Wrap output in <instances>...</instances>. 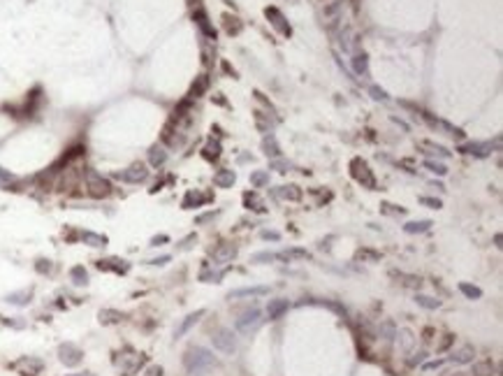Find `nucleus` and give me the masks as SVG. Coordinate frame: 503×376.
<instances>
[{"instance_id": "79ce46f5", "label": "nucleus", "mask_w": 503, "mask_h": 376, "mask_svg": "<svg viewBox=\"0 0 503 376\" xmlns=\"http://www.w3.org/2000/svg\"><path fill=\"white\" fill-rule=\"evenodd\" d=\"M399 337H401V346H404V351H410V346H413V334H410L408 330H401Z\"/></svg>"}, {"instance_id": "ea45409f", "label": "nucleus", "mask_w": 503, "mask_h": 376, "mask_svg": "<svg viewBox=\"0 0 503 376\" xmlns=\"http://www.w3.org/2000/svg\"><path fill=\"white\" fill-rule=\"evenodd\" d=\"M204 156H207V158H218L220 156V144L218 142H209L207 149H204Z\"/></svg>"}, {"instance_id": "ddd939ff", "label": "nucleus", "mask_w": 503, "mask_h": 376, "mask_svg": "<svg viewBox=\"0 0 503 376\" xmlns=\"http://www.w3.org/2000/svg\"><path fill=\"white\" fill-rule=\"evenodd\" d=\"M288 300H272L267 304V314H269V321H279L283 316L285 311H288Z\"/></svg>"}, {"instance_id": "72a5a7b5", "label": "nucleus", "mask_w": 503, "mask_h": 376, "mask_svg": "<svg viewBox=\"0 0 503 376\" xmlns=\"http://www.w3.org/2000/svg\"><path fill=\"white\" fill-rule=\"evenodd\" d=\"M251 184L255 186V188H262V186H267L269 184V172H262V169L253 172V175H251Z\"/></svg>"}, {"instance_id": "4d7b16f0", "label": "nucleus", "mask_w": 503, "mask_h": 376, "mask_svg": "<svg viewBox=\"0 0 503 376\" xmlns=\"http://www.w3.org/2000/svg\"><path fill=\"white\" fill-rule=\"evenodd\" d=\"M424 351H420V353H417V358H413V360H410V365H417V362H422V360H424Z\"/></svg>"}, {"instance_id": "de8ad7c7", "label": "nucleus", "mask_w": 503, "mask_h": 376, "mask_svg": "<svg viewBox=\"0 0 503 376\" xmlns=\"http://www.w3.org/2000/svg\"><path fill=\"white\" fill-rule=\"evenodd\" d=\"M262 240H272V242H279L281 234L274 232V230H262Z\"/></svg>"}, {"instance_id": "4be33fe9", "label": "nucleus", "mask_w": 503, "mask_h": 376, "mask_svg": "<svg viewBox=\"0 0 503 376\" xmlns=\"http://www.w3.org/2000/svg\"><path fill=\"white\" fill-rule=\"evenodd\" d=\"M279 195L283 197V200H290V202L301 200V191H299V186H295V184H290V186H281Z\"/></svg>"}, {"instance_id": "b1692460", "label": "nucleus", "mask_w": 503, "mask_h": 376, "mask_svg": "<svg viewBox=\"0 0 503 376\" xmlns=\"http://www.w3.org/2000/svg\"><path fill=\"white\" fill-rule=\"evenodd\" d=\"M70 279H72V284L74 286H86L88 284V272L82 267V265H77V267L70 269Z\"/></svg>"}, {"instance_id": "a211bd4d", "label": "nucleus", "mask_w": 503, "mask_h": 376, "mask_svg": "<svg viewBox=\"0 0 503 376\" xmlns=\"http://www.w3.org/2000/svg\"><path fill=\"white\" fill-rule=\"evenodd\" d=\"M202 316H204V309H197L195 314H190V316H186V321L181 323V325H179V330H176V339H179V337H183V334H186L188 330H190V327L195 325V323L200 321V318H202Z\"/></svg>"}, {"instance_id": "1a4fd4ad", "label": "nucleus", "mask_w": 503, "mask_h": 376, "mask_svg": "<svg viewBox=\"0 0 503 376\" xmlns=\"http://www.w3.org/2000/svg\"><path fill=\"white\" fill-rule=\"evenodd\" d=\"M235 325H237V330H239V332L248 334V332H251V330H255V327L260 325V311H257V309L246 311V314H244V316H241V318H237V323H235Z\"/></svg>"}, {"instance_id": "5701e85b", "label": "nucleus", "mask_w": 503, "mask_h": 376, "mask_svg": "<svg viewBox=\"0 0 503 376\" xmlns=\"http://www.w3.org/2000/svg\"><path fill=\"white\" fill-rule=\"evenodd\" d=\"M30 295H33V288L19 290V293L7 295V302H10V304H28V302H30Z\"/></svg>"}, {"instance_id": "7ed1b4c3", "label": "nucleus", "mask_w": 503, "mask_h": 376, "mask_svg": "<svg viewBox=\"0 0 503 376\" xmlns=\"http://www.w3.org/2000/svg\"><path fill=\"white\" fill-rule=\"evenodd\" d=\"M211 341L220 353H235L237 351V339H235V334H232L230 327H218V330L213 332Z\"/></svg>"}, {"instance_id": "bb28decb", "label": "nucleus", "mask_w": 503, "mask_h": 376, "mask_svg": "<svg viewBox=\"0 0 503 376\" xmlns=\"http://www.w3.org/2000/svg\"><path fill=\"white\" fill-rule=\"evenodd\" d=\"M119 321H123V314H121V311H111V309H102V311H100V323H102V325L119 323Z\"/></svg>"}, {"instance_id": "0eeeda50", "label": "nucleus", "mask_w": 503, "mask_h": 376, "mask_svg": "<svg viewBox=\"0 0 503 376\" xmlns=\"http://www.w3.org/2000/svg\"><path fill=\"white\" fill-rule=\"evenodd\" d=\"M498 147V140L496 142H469V144H461L459 151L461 153H469V156H478V158H485V156H489L492 153V149Z\"/></svg>"}, {"instance_id": "bf43d9fd", "label": "nucleus", "mask_w": 503, "mask_h": 376, "mask_svg": "<svg viewBox=\"0 0 503 376\" xmlns=\"http://www.w3.org/2000/svg\"><path fill=\"white\" fill-rule=\"evenodd\" d=\"M454 376H469V374H466V371H459V374H454Z\"/></svg>"}, {"instance_id": "f3484780", "label": "nucleus", "mask_w": 503, "mask_h": 376, "mask_svg": "<svg viewBox=\"0 0 503 376\" xmlns=\"http://www.w3.org/2000/svg\"><path fill=\"white\" fill-rule=\"evenodd\" d=\"M473 355H476V349H473V346H461V349L454 351L450 358H452V362L466 365V362H473Z\"/></svg>"}, {"instance_id": "09e8293b", "label": "nucleus", "mask_w": 503, "mask_h": 376, "mask_svg": "<svg viewBox=\"0 0 503 376\" xmlns=\"http://www.w3.org/2000/svg\"><path fill=\"white\" fill-rule=\"evenodd\" d=\"M35 267H37V272L47 274V272L51 269V262H49V260H37V265H35Z\"/></svg>"}, {"instance_id": "49530a36", "label": "nucleus", "mask_w": 503, "mask_h": 376, "mask_svg": "<svg viewBox=\"0 0 503 376\" xmlns=\"http://www.w3.org/2000/svg\"><path fill=\"white\" fill-rule=\"evenodd\" d=\"M371 98H373V100H388V93H385L383 88L371 86Z\"/></svg>"}, {"instance_id": "f257e3e1", "label": "nucleus", "mask_w": 503, "mask_h": 376, "mask_svg": "<svg viewBox=\"0 0 503 376\" xmlns=\"http://www.w3.org/2000/svg\"><path fill=\"white\" fill-rule=\"evenodd\" d=\"M213 362V355L209 353L207 349H202V346H192V349L186 351V355H183V365H186L188 371H204L207 367H211Z\"/></svg>"}, {"instance_id": "f704fd0d", "label": "nucleus", "mask_w": 503, "mask_h": 376, "mask_svg": "<svg viewBox=\"0 0 503 376\" xmlns=\"http://www.w3.org/2000/svg\"><path fill=\"white\" fill-rule=\"evenodd\" d=\"M204 200H207V195H200V193L190 191L186 197H183V207H186V209H190V207H192V202H195V207H197V204H202Z\"/></svg>"}, {"instance_id": "6e6d98bb", "label": "nucleus", "mask_w": 503, "mask_h": 376, "mask_svg": "<svg viewBox=\"0 0 503 376\" xmlns=\"http://www.w3.org/2000/svg\"><path fill=\"white\" fill-rule=\"evenodd\" d=\"M441 365H443V360H436V362H427L424 369H438Z\"/></svg>"}, {"instance_id": "2f4dec72", "label": "nucleus", "mask_w": 503, "mask_h": 376, "mask_svg": "<svg viewBox=\"0 0 503 376\" xmlns=\"http://www.w3.org/2000/svg\"><path fill=\"white\" fill-rule=\"evenodd\" d=\"M459 290L469 297V300H480L482 297V290L478 286H471V284H459Z\"/></svg>"}, {"instance_id": "13d9d810", "label": "nucleus", "mask_w": 503, "mask_h": 376, "mask_svg": "<svg viewBox=\"0 0 503 376\" xmlns=\"http://www.w3.org/2000/svg\"><path fill=\"white\" fill-rule=\"evenodd\" d=\"M70 376H93V374H88V371H84V374H70Z\"/></svg>"}, {"instance_id": "f8f14e48", "label": "nucleus", "mask_w": 503, "mask_h": 376, "mask_svg": "<svg viewBox=\"0 0 503 376\" xmlns=\"http://www.w3.org/2000/svg\"><path fill=\"white\" fill-rule=\"evenodd\" d=\"M192 19H195V23L200 26V30H202L207 38H213L216 40V30H213V26L209 23V17H207V12L204 10H195L192 12Z\"/></svg>"}, {"instance_id": "6ab92c4d", "label": "nucleus", "mask_w": 503, "mask_h": 376, "mask_svg": "<svg viewBox=\"0 0 503 376\" xmlns=\"http://www.w3.org/2000/svg\"><path fill=\"white\" fill-rule=\"evenodd\" d=\"M494 371H496V367L492 360H482V362L473 365V371L469 376H494Z\"/></svg>"}, {"instance_id": "c756f323", "label": "nucleus", "mask_w": 503, "mask_h": 376, "mask_svg": "<svg viewBox=\"0 0 503 376\" xmlns=\"http://www.w3.org/2000/svg\"><path fill=\"white\" fill-rule=\"evenodd\" d=\"M82 240L88 246H104L107 244V237L104 234H95V232H82Z\"/></svg>"}, {"instance_id": "8fccbe9b", "label": "nucleus", "mask_w": 503, "mask_h": 376, "mask_svg": "<svg viewBox=\"0 0 503 376\" xmlns=\"http://www.w3.org/2000/svg\"><path fill=\"white\" fill-rule=\"evenodd\" d=\"M144 376H163V367H158V365L148 367V369L144 371Z\"/></svg>"}, {"instance_id": "c03bdc74", "label": "nucleus", "mask_w": 503, "mask_h": 376, "mask_svg": "<svg viewBox=\"0 0 503 376\" xmlns=\"http://www.w3.org/2000/svg\"><path fill=\"white\" fill-rule=\"evenodd\" d=\"M269 167L276 169V172H288V169H290L292 165H290V163H285V160H272V163H269Z\"/></svg>"}, {"instance_id": "6e6552de", "label": "nucleus", "mask_w": 503, "mask_h": 376, "mask_svg": "<svg viewBox=\"0 0 503 376\" xmlns=\"http://www.w3.org/2000/svg\"><path fill=\"white\" fill-rule=\"evenodd\" d=\"M14 369H19V374L21 376H37L40 371H42V360L26 355V358H21V360L14 362Z\"/></svg>"}, {"instance_id": "864d4df0", "label": "nucleus", "mask_w": 503, "mask_h": 376, "mask_svg": "<svg viewBox=\"0 0 503 376\" xmlns=\"http://www.w3.org/2000/svg\"><path fill=\"white\" fill-rule=\"evenodd\" d=\"M450 344H452V334H445V339H443V344L438 346V351H445V349L450 346Z\"/></svg>"}, {"instance_id": "a19ab883", "label": "nucleus", "mask_w": 503, "mask_h": 376, "mask_svg": "<svg viewBox=\"0 0 503 376\" xmlns=\"http://www.w3.org/2000/svg\"><path fill=\"white\" fill-rule=\"evenodd\" d=\"M424 165H427V167H429V169H432V172L441 175V177H443V175H448V167H445L443 163H434V160H427Z\"/></svg>"}, {"instance_id": "4c0bfd02", "label": "nucleus", "mask_w": 503, "mask_h": 376, "mask_svg": "<svg viewBox=\"0 0 503 376\" xmlns=\"http://www.w3.org/2000/svg\"><path fill=\"white\" fill-rule=\"evenodd\" d=\"M269 260H279V253L262 251V253H255V256H253V262H269Z\"/></svg>"}, {"instance_id": "37998d69", "label": "nucleus", "mask_w": 503, "mask_h": 376, "mask_svg": "<svg viewBox=\"0 0 503 376\" xmlns=\"http://www.w3.org/2000/svg\"><path fill=\"white\" fill-rule=\"evenodd\" d=\"M341 7H343V0H336V3H332V5H325V17H334Z\"/></svg>"}, {"instance_id": "e433bc0d", "label": "nucleus", "mask_w": 503, "mask_h": 376, "mask_svg": "<svg viewBox=\"0 0 503 376\" xmlns=\"http://www.w3.org/2000/svg\"><path fill=\"white\" fill-rule=\"evenodd\" d=\"M415 302L420 306H424V309H438V306H441V302L434 300V297H427V295H417Z\"/></svg>"}, {"instance_id": "20e7f679", "label": "nucleus", "mask_w": 503, "mask_h": 376, "mask_svg": "<svg viewBox=\"0 0 503 376\" xmlns=\"http://www.w3.org/2000/svg\"><path fill=\"white\" fill-rule=\"evenodd\" d=\"M350 172H353V177H355V179L360 181L362 186H367V188H373V186H376V179H373V175H371V169H369L367 160L353 158V163H350Z\"/></svg>"}, {"instance_id": "f03ea898", "label": "nucleus", "mask_w": 503, "mask_h": 376, "mask_svg": "<svg viewBox=\"0 0 503 376\" xmlns=\"http://www.w3.org/2000/svg\"><path fill=\"white\" fill-rule=\"evenodd\" d=\"M86 188H88V195L91 197H107L111 193V184L104 177H100L98 172H93V169H88L86 172Z\"/></svg>"}, {"instance_id": "423d86ee", "label": "nucleus", "mask_w": 503, "mask_h": 376, "mask_svg": "<svg viewBox=\"0 0 503 376\" xmlns=\"http://www.w3.org/2000/svg\"><path fill=\"white\" fill-rule=\"evenodd\" d=\"M146 177H148V169H146V165H142V163H135V165H130L128 169L119 172V179L128 181V184H139V181H146Z\"/></svg>"}, {"instance_id": "5fc2aeb1", "label": "nucleus", "mask_w": 503, "mask_h": 376, "mask_svg": "<svg viewBox=\"0 0 503 376\" xmlns=\"http://www.w3.org/2000/svg\"><path fill=\"white\" fill-rule=\"evenodd\" d=\"M165 262H170V256H160L156 260H151V265H165Z\"/></svg>"}, {"instance_id": "9b49d317", "label": "nucleus", "mask_w": 503, "mask_h": 376, "mask_svg": "<svg viewBox=\"0 0 503 376\" xmlns=\"http://www.w3.org/2000/svg\"><path fill=\"white\" fill-rule=\"evenodd\" d=\"M237 258V246L235 244H220L218 249L213 251V260L223 265V262H232Z\"/></svg>"}, {"instance_id": "39448f33", "label": "nucleus", "mask_w": 503, "mask_h": 376, "mask_svg": "<svg viewBox=\"0 0 503 376\" xmlns=\"http://www.w3.org/2000/svg\"><path fill=\"white\" fill-rule=\"evenodd\" d=\"M58 358H60V362H63L65 367H77L79 362H82L84 353H82V349L74 346V344L65 341V344H60L58 346Z\"/></svg>"}, {"instance_id": "58836bf2", "label": "nucleus", "mask_w": 503, "mask_h": 376, "mask_svg": "<svg viewBox=\"0 0 503 376\" xmlns=\"http://www.w3.org/2000/svg\"><path fill=\"white\" fill-rule=\"evenodd\" d=\"M422 149H432L434 153H438V156H450V151L445 147H441V144H434V142H420Z\"/></svg>"}, {"instance_id": "c85d7f7f", "label": "nucleus", "mask_w": 503, "mask_h": 376, "mask_svg": "<svg viewBox=\"0 0 503 376\" xmlns=\"http://www.w3.org/2000/svg\"><path fill=\"white\" fill-rule=\"evenodd\" d=\"M244 202H246L248 209H255V212H264V202L257 197V193H244Z\"/></svg>"}, {"instance_id": "a878e982", "label": "nucleus", "mask_w": 503, "mask_h": 376, "mask_svg": "<svg viewBox=\"0 0 503 376\" xmlns=\"http://www.w3.org/2000/svg\"><path fill=\"white\" fill-rule=\"evenodd\" d=\"M432 228V221H410V223L404 225V230L408 234H415V232H427V230Z\"/></svg>"}, {"instance_id": "4468645a", "label": "nucleus", "mask_w": 503, "mask_h": 376, "mask_svg": "<svg viewBox=\"0 0 503 376\" xmlns=\"http://www.w3.org/2000/svg\"><path fill=\"white\" fill-rule=\"evenodd\" d=\"M235 181H237V175L232 169H218L216 177H213V184L218 186V188H232Z\"/></svg>"}, {"instance_id": "aec40b11", "label": "nucleus", "mask_w": 503, "mask_h": 376, "mask_svg": "<svg viewBox=\"0 0 503 376\" xmlns=\"http://www.w3.org/2000/svg\"><path fill=\"white\" fill-rule=\"evenodd\" d=\"M165 160H167V151H165L163 147H158V144L151 147V151H148V163L153 165V167H160Z\"/></svg>"}, {"instance_id": "a18cd8bd", "label": "nucleus", "mask_w": 503, "mask_h": 376, "mask_svg": "<svg viewBox=\"0 0 503 376\" xmlns=\"http://www.w3.org/2000/svg\"><path fill=\"white\" fill-rule=\"evenodd\" d=\"M422 204H427V207H432V209H441L443 204H441V200H436V197H420Z\"/></svg>"}, {"instance_id": "9d476101", "label": "nucleus", "mask_w": 503, "mask_h": 376, "mask_svg": "<svg viewBox=\"0 0 503 376\" xmlns=\"http://www.w3.org/2000/svg\"><path fill=\"white\" fill-rule=\"evenodd\" d=\"M264 14H267V19L272 21V26L276 28V30H281L283 35H290V26L285 23V17L281 14L279 10H276V7H267V10H264Z\"/></svg>"}, {"instance_id": "412c9836", "label": "nucleus", "mask_w": 503, "mask_h": 376, "mask_svg": "<svg viewBox=\"0 0 503 376\" xmlns=\"http://www.w3.org/2000/svg\"><path fill=\"white\" fill-rule=\"evenodd\" d=\"M262 149H264V153H267V156H272V158H279V156H281V147H279V142H276V137H274V135L264 137V140H262Z\"/></svg>"}, {"instance_id": "393cba45", "label": "nucleus", "mask_w": 503, "mask_h": 376, "mask_svg": "<svg viewBox=\"0 0 503 376\" xmlns=\"http://www.w3.org/2000/svg\"><path fill=\"white\" fill-rule=\"evenodd\" d=\"M290 258H311V253H308L306 249H285L279 253V260H290Z\"/></svg>"}, {"instance_id": "473e14b6", "label": "nucleus", "mask_w": 503, "mask_h": 376, "mask_svg": "<svg viewBox=\"0 0 503 376\" xmlns=\"http://www.w3.org/2000/svg\"><path fill=\"white\" fill-rule=\"evenodd\" d=\"M353 65H355V72H357V75H367V70H369L367 54H357L355 58H353Z\"/></svg>"}, {"instance_id": "3c124183", "label": "nucleus", "mask_w": 503, "mask_h": 376, "mask_svg": "<svg viewBox=\"0 0 503 376\" xmlns=\"http://www.w3.org/2000/svg\"><path fill=\"white\" fill-rule=\"evenodd\" d=\"M357 258H371V260H378V258H380V253H373V251H360V253H357Z\"/></svg>"}, {"instance_id": "2eb2a0df", "label": "nucleus", "mask_w": 503, "mask_h": 376, "mask_svg": "<svg viewBox=\"0 0 503 376\" xmlns=\"http://www.w3.org/2000/svg\"><path fill=\"white\" fill-rule=\"evenodd\" d=\"M269 293V288L267 286H251V288H237V290H232L230 293V300L232 297H253V295H267Z\"/></svg>"}, {"instance_id": "dca6fc26", "label": "nucleus", "mask_w": 503, "mask_h": 376, "mask_svg": "<svg viewBox=\"0 0 503 376\" xmlns=\"http://www.w3.org/2000/svg\"><path fill=\"white\" fill-rule=\"evenodd\" d=\"M98 267L100 269H114V272H119V274H126L128 262L119 260V258H109V260H98Z\"/></svg>"}, {"instance_id": "7c9ffc66", "label": "nucleus", "mask_w": 503, "mask_h": 376, "mask_svg": "<svg viewBox=\"0 0 503 376\" xmlns=\"http://www.w3.org/2000/svg\"><path fill=\"white\" fill-rule=\"evenodd\" d=\"M225 30L230 35H239L241 33V21L237 17H230V14H225Z\"/></svg>"}, {"instance_id": "603ef678", "label": "nucleus", "mask_w": 503, "mask_h": 376, "mask_svg": "<svg viewBox=\"0 0 503 376\" xmlns=\"http://www.w3.org/2000/svg\"><path fill=\"white\" fill-rule=\"evenodd\" d=\"M167 240H170L167 234H158V237H153V240H151V246H163Z\"/></svg>"}, {"instance_id": "c9c22d12", "label": "nucleus", "mask_w": 503, "mask_h": 376, "mask_svg": "<svg viewBox=\"0 0 503 376\" xmlns=\"http://www.w3.org/2000/svg\"><path fill=\"white\" fill-rule=\"evenodd\" d=\"M163 140H165L167 144H170V147H181V144H183V137H181V135H172V128H170V125L165 128Z\"/></svg>"}, {"instance_id": "cd10ccee", "label": "nucleus", "mask_w": 503, "mask_h": 376, "mask_svg": "<svg viewBox=\"0 0 503 376\" xmlns=\"http://www.w3.org/2000/svg\"><path fill=\"white\" fill-rule=\"evenodd\" d=\"M207 88H209V79L204 75H200L195 79V84H192V88H190V98H200Z\"/></svg>"}]
</instances>
